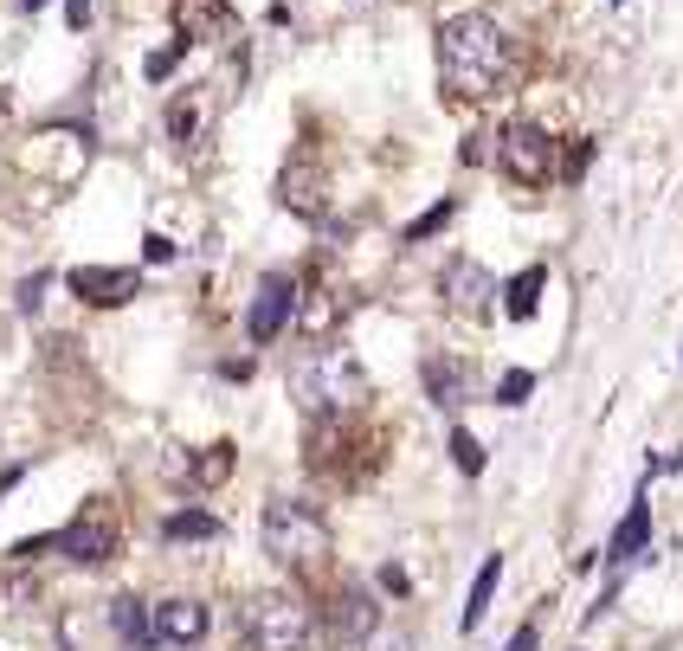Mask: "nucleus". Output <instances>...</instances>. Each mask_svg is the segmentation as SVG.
<instances>
[{
  "label": "nucleus",
  "instance_id": "nucleus-30",
  "mask_svg": "<svg viewBox=\"0 0 683 651\" xmlns=\"http://www.w3.org/2000/svg\"><path fill=\"white\" fill-rule=\"evenodd\" d=\"M380 587H387V594H407L413 580H407V575H400V568H393V561H387V568H380Z\"/></svg>",
  "mask_w": 683,
  "mask_h": 651
},
{
  "label": "nucleus",
  "instance_id": "nucleus-14",
  "mask_svg": "<svg viewBox=\"0 0 683 651\" xmlns=\"http://www.w3.org/2000/svg\"><path fill=\"white\" fill-rule=\"evenodd\" d=\"M651 548V503H632L626 516H619V529L607 536V548H600V561H612V568H626V561H639Z\"/></svg>",
  "mask_w": 683,
  "mask_h": 651
},
{
  "label": "nucleus",
  "instance_id": "nucleus-10",
  "mask_svg": "<svg viewBox=\"0 0 683 651\" xmlns=\"http://www.w3.org/2000/svg\"><path fill=\"white\" fill-rule=\"evenodd\" d=\"M65 284H72L84 304L116 309V304H129V297L143 291V271H136V265H77Z\"/></svg>",
  "mask_w": 683,
  "mask_h": 651
},
{
  "label": "nucleus",
  "instance_id": "nucleus-21",
  "mask_svg": "<svg viewBox=\"0 0 683 651\" xmlns=\"http://www.w3.org/2000/svg\"><path fill=\"white\" fill-rule=\"evenodd\" d=\"M452 220H458V200H432V207H425V213H419L413 227L400 232V239H407V245H425V239H439Z\"/></svg>",
  "mask_w": 683,
  "mask_h": 651
},
{
  "label": "nucleus",
  "instance_id": "nucleus-18",
  "mask_svg": "<svg viewBox=\"0 0 683 651\" xmlns=\"http://www.w3.org/2000/svg\"><path fill=\"white\" fill-rule=\"evenodd\" d=\"M542 291H548V265L516 271V277L503 284V309H509L516 323H529V316H535V304H542Z\"/></svg>",
  "mask_w": 683,
  "mask_h": 651
},
{
  "label": "nucleus",
  "instance_id": "nucleus-29",
  "mask_svg": "<svg viewBox=\"0 0 683 651\" xmlns=\"http://www.w3.org/2000/svg\"><path fill=\"white\" fill-rule=\"evenodd\" d=\"M503 651H542V626H516V639Z\"/></svg>",
  "mask_w": 683,
  "mask_h": 651
},
{
  "label": "nucleus",
  "instance_id": "nucleus-13",
  "mask_svg": "<svg viewBox=\"0 0 683 651\" xmlns=\"http://www.w3.org/2000/svg\"><path fill=\"white\" fill-rule=\"evenodd\" d=\"M277 207H291V213H304V220H323V168H309V161H291L284 175H277Z\"/></svg>",
  "mask_w": 683,
  "mask_h": 651
},
{
  "label": "nucleus",
  "instance_id": "nucleus-24",
  "mask_svg": "<svg viewBox=\"0 0 683 651\" xmlns=\"http://www.w3.org/2000/svg\"><path fill=\"white\" fill-rule=\"evenodd\" d=\"M452 464L464 471V477H477V471H484V445H477V432L452 426Z\"/></svg>",
  "mask_w": 683,
  "mask_h": 651
},
{
  "label": "nucleus",
  "instance_id": "nucleus-20",
  "mask_svg": "<svg viewBox=\"0 0 683 651\" xmlns=\"http://www.w3.org/2000/svg\"><path fill=\"white\" fill-rule=\"evenodd\" d=\"M220 536V516H207V510H175L168 523H161V542H213Z\"/></svg>",
  "mask_w": 683,
  "mask_h": 651
},
{
  "label": "nucleus",
  "instance_id": "nucleus-16",
  "mask_svg": "<svg viewBox=\"0 0 683 651\" xmlns=\"http://www.w3.org/2000/svg\"><path fill=\"white\" fill-rule=\"evenodd\" d=\"M304 336H329V323H336V291L329 284H316V277H297V316H291Z\"/></svg>",
  "mask_w": 683,
  "mask_h": 651
},
{
  "label": "nucleus",
  "instance_id": "nucleus-26",
  "mask_svg": "<svg viewBox=\"0 0 683 651\" xmlns=\"http://www.w3.org/2000/svg\"><path fill=\"white\" fill-rule=\"evenodd\" d=\"M181 59H188V45L175 39L168 52H149V65H143V77H149V84H168V77H175V65H181Z\"/></svg>",
  "mask_w": 683,
  "mask_h": 651
},
{
  "label": "nucleus",
  "instance_id": "nucleus-35",
  "mask_svg": "<svg viewBox=\"0 0 683 651\" xmlns=\"http://www.w3.org/2000/svg\"><path fill=\"white\" fill-rule=\"evenodd\" d=\"M612 7H626V0H612Z\"/></svg>",
  "mask_w": 683,
  "mask_h": 651
},
{
  "label": "nucleus",
  "instance_id": "nucleus-8",
  "mask_svg": "<svg viewBox=\"0 0 683 651\" xmlns=\"http://www.w3.org/2000/svg\"><path fill=\"white\" fill-rule=\"evenodd\" d=\"M439 297H445L452 316H491L503 291H496V277L477 259H452V265L439 271Z\"/></svg>",
  "mask_w": 683,
  "mask_h": 651
},
{
  "label": "nucleus",
  "instance_id": "nucleus-7",
  "mask_svg": "<svg viewBox=\"0 0 683 651\" xmlns=\"http://www.w3.org/2000/svg\"><path fill=\"white\" fill-rule=\"evenodd\" d=\"M323 626H329V639L336 645H368L380 632V607H375V594L368 587H329V607H323Z\"/></svg>",
  "mask_w": 683,
  "mask_h": 651
},
{
  "label": "nucleus",
  "instance_id": "nucleus-2",
  "mask_svg": "<svg viewBox=\"0 0 683 651\" xmlns=\"http://www.w3.org/2000/svg\"><path fill=\"white\" fill-rule=\"evenodd\" d=\"M259 542L277 568H291L297 580H323L329 561H336V529L297 497H271L265 503V523H259Z\"/></svg>",
  "mask_w": 683,
  "mask_h": 651
},
{
  "label": "nucleus",
  "instance_id": "nucleus-32",
  "mask_svg": "<svg viewBox=\"0 0 683 651\" xmlns=\"http://www.w3.org/2000/svg\"><path fill=\"white\" fill-rule=\"evenodd\" d=\"M20 477H27V464H7V471H0V497H7V491H13Z\"/></svg>",
  "mask_w": 683,
  "mask_h": 651
},
{
  "label": "nucleus",
  "instance_id": "nucleus-27",
  "mask_svg": "<svg viewBox=\"0 0 683 651\" xmlns=\"http://www.w3.org/2000/svg\"><path fill=\"white\" fill-rule=\"evenodd\" d=\"M45 284H52L45 271H33V277H20V291H13V304H20V309H27V316H33V309L45 304Z\"/></svg>",
  "mask_w": 683,
  "mask_h": 651
},
{
  "label": "nucleus",
  "instance_id": "nucleus-25",
  "mask_svg": "<svg viewBox=\"0 0 683 651\" xmlns=\"http://www.w3.org/2000/svg\"><path fill=\"white\" fill-rule=\"evenodd\" d=\"M529 393H535V375L529 368H509V375L496 381V407H523Z\"/></svg>",
  "mask_w": 683,
  "mask_h": 651
},
{
  "label": "nucleus",
  "instance_id": "nucleus-3",
  "mask_svg": "<svg viewBox=\"0 0 683 651\" xmlns=\"http://www.w3.org/2000/svg\"><path fill=\"white\" fill-rule=\"evenodd\" d=\"M291 400L304 407L309 420L361 413V400H368V375H361V361H355L342 343H323V348H309L304 361L291 368Z\"/></svg>",
  "mask_w": 683,
  "mask_h": 651
},
{
  "label": "nucleus",
  "instance_id": "nucleus-4",
  "mask_svg": "<svg viewBox=\"0 0 683 651\" xmlns=\"http://www.w3.org/2000/svg\"><path fill=\"white\" fill-rule=\"evenodd\" d=\"M52 548H59L65 561H77V568L116 561V555H123V510H116V497H91L65 529H52Z\"/></svg>",
  "mask_w": 683,
  "mask_h": 651
},
{
  "label": "nucleus",
  "instance_id": "nucleus-31",
  "mask_svg": "<svg viewBox=\"0 0 683 651\" xmlns=\"http://www.w3.org/2000/svg\"><path fill=\"white\" fill-rule=\"evenodd\" d=\"M65 20H72L77 33H84V20H91V0H65Z\"/></svg>",
  "mask_w": 683,
  "mask_h": 651
},
{
  "label": "nucleus",
  "instance_id": "nucleus-34",
  "mask_svg": "<svg viewBox=\"0 0 683 651\" xmlns=\"http://www.w3.org/2000/svg\"><path fill=\"white\" fill-rule=\"evenodd\" d=\"M20 7H27V13H39V7H45V0H20Z\"/></svg>",
  "mask_w": 683,
  "mask_h": 651
},
{
  "label": "nucleus",
  "instance_id": "nucleus-6",
  "mask_svg": "<svg viewBox=\"0 0 683 651\" xmlns=\"http://www.w3.org/2000/svg\"><path fill=\"white\" fill-rule=\"evenodd\" d=\"M245 645L252 651H304L309 645V607L297 594H259L245 607Z\"/></svg>",
  "mask_w": 683,
  "mask_h": 651
},
{
  "label": "nucleus",
  "instance_id": "nucleus-1",
  "mask_svg": "<svg viewBox=\"0 0 683 651\" xmlns=\"http://www.w3.org/2000/svg\"><path fill=\"white\" fill-rule=\"evenodd\" d=\"M529 72L523 45L496 27L491 13H452L439 27V77L445 91L464 97V104H491V97H509Z\"/></svg>",
  "mask_w": 683,
  "mask_h": 651
},
{
  "label": "nucleus",
  "instance_id": "nucleus-22",
  "mask_svg": "<svg viewBox=\"0 0 683 651\" xmlns=\"http://www.w3.org/2000/svg\"><path fill=\"white\" fill-rule=\"evenodd\" d=\"M232 471V445L220 439V445H207V459H188V484H200V491H213L220 477Z\"/></svg>",
  "mask_w": 683,
  "mask_h": 651
},
{
  "label": "nucleus",
  "instance_id": "nucleus-12",
  "mask_svg": "<svg viewBox=\"0 0 683 651\" xmlns=\"http://www.w3.org/2000/svg\"><path fill=\"white\" fill-rule=\"evenodd\" d=\"M175 27H181V45H220L232 33V7L227 0H175Z\"/></svg>",
  "mask_w": 683,
  "mask_h": 651
},
{
  "label": "nucleus",
  "instance_id": "nucleus-19",
  "mask_svg": "<svg viewBox=\"0 0 683 651\" xmlns=\"http://www.w3.org/2000/svg\"><path fill=\"white\" fill-rule=\"evenodd\" d=\"M496 580H503V555H491V561L477 568V580H471V600H464V613H458L464 632H477V626H484V613H491V600H496Z\"/></svg>",
  "mask_w": 683,
  "mask_h": 651
},
{
  "label": "nucleus",
  "instance_id": "nucleus-33",
  "mask_svg": "<svg viewBox=\"0 0 683 651\" xmlns=\"http://www.w3.org/2000/svg\"><path fill=\"white\" fill-rule=\"evenodd\" d=\"M380 651H413V639H407V632H393V645H380Z\"/></svg>",
  "mask_w": 683,
  "mask_h": 651
},
{
  "label": "nucleus",
  "instance_id": "nucleus-5",
  "mask_svg": "<svg viewBox=\"0 0 683 651\" xmlns=\"http://www.w3.org/2000/svg\"><path fill=\"white\" fill-rule=\"evenodd\" d=\"M496 168L516 181V188H548L555 175H561V161H555V136L542 129V123H503L496 129Z\"/></svg>",
  "mask_w": 683,
  "mask_h": 651
},
{
  "label": "nucleus",
  "instance_id": "nucleus-9",
  "mask_svg": "<svg viewBox=\"0 0 683 651\" xmlns=\"http://www.w3.org/2000/svg\"><path fill=\"white\" fill-rule=\"evenodd\" d=\"M291 316H297V277L271 271L265 284H259V297H252V309H245V336L265 348V343H277V336L291 329Z\"/></svg>",
  "mask_w": 683,
  "mask_h": 651
},
{
  "label": "nucleus",
  "instance_id": "nucleus-23",
  "mask_svg": "<svg viewBox=\"0 0 683 651\" xmlns=\"http://www.w3.org/2000/svg\"><path fill=\"white\" fill-rule=\"evenodd\" d=\"M200 123H207V104H200V97H175V104H168V136H175V143H193Z\"/></svg>",
  "mask_w": 683,
  "mask_h": 651
},
{
  "label": "nucleus",
  "instance_id": "nucleus-11",
  "mask_svg": "<svg viewBox=\"0 0 683 651\" xmlns=\"http://www.w3.org/2000/svg\"><path fill=\"white\" fill-rule=\"evenodd\" d=\"M207 626H213V613L200 600H188V594H175V600L155 607V645H200Z\"/></svg>",
  "mask_w": 683,
  "mask_h": 651
},
{
  "label": "nucleus",
  "instance_id": "nucleus-17",
  "mask_svg": "<svg viewBox=\"0 0 683 651\" xmlns=\"http://www.w3.org/2000/svg\"><path fill=\"white\" fill-rule=\"evenodd\" d=\"M425 393H432V407H464L471 400V368L464 361H425Z\"/></svg>",
  "mask_w": 683,
  "mask_h": 651
},
{
  "label": "nucleus",
  "instance_id": "nucleus-15",
  "mask_svg": "<svg viewBox=\"0 0 683 651\" xmlns=\"http://www.w3.org/2000/svg\"><path fill=\"white\" fill-rule=\"evenodd\" d=\"M111 626L129 651H155V607H143L136 594H116L111 600Z\"/></svg>",
  "mask_w": 683,
  "mask_h": 651
},
{
  "label": "nucleus",
  "instance_id": "nucleus-28",
  "mask_svg": "<svg viewBox=\"0 0 683 651\" xmlns=\"http://www.w3.org/2000/svg\"><path fill=\"white\" fill-rule=\"evenodd\" d=\"M143 259H149V265H168V259H175V245H168L161 232H149V239H143Z\"/></svg>",
  "mask_w": 683,
  "mask_h": 651
}]
</instances>
